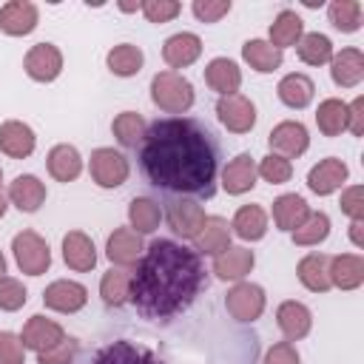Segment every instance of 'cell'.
I'll return each mask as SVG.
<instances>
[{"label":"cell","instance_id":"1","mask_svg":"<svg viewBox=\"0 0 364 364\" xmlns=\"http://www.w3.org/2000/svg\"><path fill=\"white\" fill-rule=\"evenodd\" d=\"M139 171L151 188L176 199H210L222 148L216 134L193 117H162L145 128L136 148Z\"/></svg>","mask_w":364,"mask_h":364},{"label":"cell","instance_id":"2","mask_svg":"<svg viewBox=\"0 0 364 364\" xmlns=\"http://www.w3.org/2000/svg\"><path fill=\"white\" fill-rule=\"evenodd\" d=\"M208 287L202 256L173 239H154L131 270V304L139 316L165 321L193 304Z\"/></svg>","mask_w":364,"mask_h":364},{"label":"cell","instance_id":"3","mask_svg":"<svg viewBox=\"0 0 364 364\" xmlns=\"http://www.w3.org/2000/svg\"><path fill=\"white\" fill-rule=\"evenodd\" d=\"M151 100L165 114H185L193 105V85L176 71H156L151 77Z\"/></svg>","mask_w":364,"mask_h":364},{"label":"cell","instance_id":"4","mask_svg":"<svg viewBox=\"0 0 364 364\" xmlns=\"http://www.w3.org/2000/svg\"><path fill=\"white\" fill-rule=\"evenodd\" d=\"M11 250H14V262L23 273L28 276H43L51 267V250L48 242L34 233V230H23L11 239Z\"/></svg>","mask_w":364,"mask_h":364},{"label":"cell","instance_id":"5","mask_svg":"<svg viewBox=\"0 0 364 364\" xmlns=\"http://www.w3.org/2000/svg\"><path fill=\"white\" fill-rule=\"evenodd\" d=\"M88 171H91V179L100 188H119L128 179V173H131L128 159L119 151H114V148H97V151H91Z\"/></svg>","mask_w":364,"mask_h":364},{"label":"cell","instance_id":"6","mask_svg":"<svg viewBox=\"0 0 364 364\" xmlns=\"http://www.w3.org/2000/svg\"><path fill=\"white\" fill-rule=\"evenodd\" d=\"M225 307L236 321H256L264 313V290L253 282H236L225 296Z\"/></svg>","mask_w":364,"mask_h":364},{"label":"cell","instance_id":"7","mask_svg":"<svg viewBox=\"0 0 364 364\" xmlns=\"http://www.w3.org/2000/svg\"><path fill=\"white\" fill-rule=\"evenodd\" d=\"M85 364H165L159 355H154L148 347L134 341H111L100 347L94 355L85 358Z\"/></svg>","mask_w":364,"mask_h":364},{"label":"cell","instance_id":"8","mask_svg":"<svg viewBox=\"0 0 364 364\" xmlns=\"http://www.w3.org/2000/svg\"><path fill=\"white\" fill-rule=\"evenodd\" d=\"M216 117L230 134H247L256 125V105L242 94L219 97L216 100Z\"/></svg>","mask_w":364,"mask_h":364},{"label":"cell","instance_id":"9","mask_svg":"<svg viewBox=\"0 0 364 364\" xmlns=\"http://www.w3.org/2000/svg\"><path fill=\"white\" fill-rule=\"evenodd\" d=\"M23 68H26V74L31 80L51 82L63 71V54H60V48L54 43H37V46L28 48V54L23 60Z\"/></svg>","mask_w":364,"mask_h":364},{"label":"cell","instance_id":"10","mask_svg":"<svg viewBox=\"0 0 364 364\" xmlns=\"http://www.w3.org/2000/svg\"><path fill=\"white\" fill-rule=\"evenodd\" d=\"M267 142H270V154L284 156V159H293V156H301V154L307 151L310 136H307V128H304L301 122L284 119V122H279V125L270 131Z\"/></svg>","mask_w":364,"mask_h":364},{"label":"cell","instance_id":"11","mask_svg":"<svg viewBox=\"0 0 364 364\" xmlns=\"http://www.w3.org/2000/svg\"><path fill=\"white\" fill-rule=\"evenodd\" d=\"M165 219H168V228L182 236V239H193L205 222V210L199 202L193 199H171L168 208H165Z\"/></svg>","mask_w":364,"mask_h":364},{"label":"cell","instance_id":"12","mask_svg":"<svg viewBox=\"0 0 364 364\" xmlns=\"http://www.w3.org/2000/svg\"><path fill=\"white\" fill-rule=\"evenodd\" d=\"M85 301H88V290L71 279H57L43 290V304L57 313H77L85 307Z\"/></svg>","mask_w":364,"mask_h":364},{"label":"cell","instance_id":"13","mask_svg":"<svg viewBox=\"0 0 364 364\" xmlns=\"http://www.w3.org/2000/svg\"><path fill=\"white\" fill-rule=\"evenodd\" d=\"M65 338V330L57 324V321H51V318H46V316H31L28 321H26V327H23V333H20V341H23V347L26 350H34V353H46V350H51L57 341H63Z\"/></svg>","mask_w":364,"mask_h":364},{"label":"cell","instance_id":"14","mask_svg":"<svg viewBox=\"0 0 364 364\" xmlns=\"http://www.w3.org/2000/svg\"><path fill=\"white\" fill-rule=\"evenodd\" d=\"M142 250H145L142 236L134 233L131 228H117V230L108 236V242H105V256H108L111 264H117V267H131V264H136L139 256H142Z\"/></svg>","mask_w":364,"mask_h":364},{"label":"cell","instance_id":"15","mask_svg":"<svg viewBox=\"0 0 364 364\" xmlns=\"http://www.w3.org/2000/svg\"><path fill=\"white\" fill-rule=\"evenodd\" d=\"M37 6L28 0H9L6 6H0V31L11 34V37H23L31 34L37 28Z\"/></svg>","mask_w":364,"mask_h":364},{"label":"cell","instance_id":"16","mask_svg":"<svg viewBox=\"0 0 364 364\" xmlns=\"http://www.w3.org/2000/svg\"><path fill=\"white\" fill-rule=\"evenodd\" d=\"M347 165L341 162V159H336V156H327V159H321L318 165H313L310 168V173H307V188L313 191V193H318V196H330L333 191H338L344 182H347Z\"/></svg>","mask_w":364,"mask_h":364},{"label":"cell","instance_id":"17","mask_svg":"<svg viewBox=\"0 0 364 364\" xmlns=\"http://www.w3.org/2000/svg\"><path fill=\"white\" fill-rule=\"evenodd\" d=\"M230 247V225L222 216H205L199 233L193 236V250L202 256H219Z\"/></svg>","mask_w":364,"mask_h":364},{"label":"cell","instance_id":"18","mask_svg":"<svg viewBox=\"0 0 364 364\" xmlns=\"http://www.w3.org/2000/svg\"><path fill=\"white\" fill-rule=\"evenodd\" d=\"M34 145H37V136H34V131H31L26 122H20V119H6V122L0 125V151H3L6 156H11V159H26V156H31Z\"/></svg>","mask_w":364,"mask_h":364},{"label":"cell","instance_id":"19","mask_svg":"<svg viewBox=\"0 0 364 364\" xmlns=\"http://www.w3.org/2000/svg\"><path fill=\"white\" fill-rule=\"evenodd\" d=\"M202 54V40L193 34V31H179V34H171L162 46V60L171 65V68H188L191 63H196Z\"/></svg>","mask_w":364,"mask_h":364},{"label":"cell","instance_id":"20","mask_svg":"<svg viewBox=\"0 0 364 364\" xmlns=\"http://www.w3.org/2000/svg\"><path fill=\"white\" fill-rule=\"evenodd\" d=\"M256 162L250 154H236L225 168H222V188L230 193V196H239V193H247L253 185H256Z\"/></svg>","mask_w":364,"mask_h":364},{"label":"cell","instance_id":"21","mask_svg":"<svg viewBox=\"0 0 364 364\" xmlns=\"http://www.w3.org/2000/svg\"><path fill=\"white\" fill-rule=\"evenodd\" d=\"M256 264L253 250L247 247H228L219 256H213V273L222 282H242Z\"/></svg>","mask_w":364,"mask_h":364},{"label":"cell","instance_id":"22","mask_svg":"<svg viewBox=\"0 0 364 364\" xmlns=\"http://www.w3.org/2000/svg\"><path fill=\"white\" fill-rule=\"evenodd\" d=\"M330 77L341 88H355L364 80V54L358 48H341L330 60Z\"/></svg>","mask_w":364,"mask_h":364},{"label":"cell","instance_id":"23","mask_svg":"<svg viewBox=\"0 0 364 364\" xmlns=\"http://www.w3.org/2000/svg\"><path fill=\"white\" fill-rule=\"evenodd\" d=\"M205 82L219 94V97H230V94H239V85H242V71L233 60L228 57H213L208 65H205Z\"/></svg>","mask_w":364,"mask_h":364},{"label":"cell","instance_id":"24","mask_svg":"<svg viewBox=\"0 0 364 364\" xmlns=\"http://www.w3.org/2000/svg\"><path fill=\"white\" fill-rule=\"evenodd\" d=\"M276 324H279V330L284 333V338L287 341H299V338H304L307 333H310V327H313V316H310V310L301 304V301H282L279 304V310H276Z\"/></svg>","mask_w":364,"mask_h":364},{"label":"cell","instance_id":"25","mask_svg":"<svg viewBox=\"0 0 364 364\" xmlns=\"http://www.w3.org/2000/svg\"><path fill=\"white\" fill-rule=\"evenodd\" d=\"M9 199L17 210L23 213H34L43 202H46V185L34 176V173H20L11 185H9Z\"/></svg>","mask_w":364,"mask_h":364},{"label":"cell","instance_id":"26","mask_svg":"<svg viewBox=\"0 0 364 364\" xmlns=\"http://www.w3.org/2000/svg\"><path fill=\"white\" fill-rule=\"evenodd\" d=\"M63 259L71 270H91L97 264V250H94V242L82 233V230H68L63 236Z\"/></svg>","mask_w":364,"mask_h":364},{"label":"cell","instance_id":"27","mask_svg":"<svg viewBox=\"0 0 364 364\" xmlns=\"http://www.w3.org/2000/svg\"><path fill=\"white\" fill-rule=\"evenodd\" d=\"M364 282V259L358 253H341L330 259V284L338 290H355Z\"/></svg>","mask_w":364,"mask_h":364},{"label":"cell","instance_id":"28","mask_svg":"<svg viewBox=\"0 0 364 364\" xmlns=\"http://www.w3.org/2000/svg\"><path fill=\"white\" fill-rule=\"evenodd\" d=\"M230 233H236L245 242H259L267 233V213H264V208L262 205H242L233 213Z\"/></svg>","mask_w":364,"mask_h":364},{"label":"cell","instance_id":"29","mask_svg":"<svg viewBox=\"0 0 364 364\" xmlns=\"http://www.w3.org/2000/svg\"><path fill=\"white\" fill-rule=\"evenodd\" d=\"M296 273H299V282L313 293H327L333 287L330 284V256H324V253H307L299 262Z\"/></svg>","mask_w":364,"mask_h":364},{"label":"cell","instance_id":"30","mask_svg":"<svg viewBox=\"0 0 364 364\" xmlns=\"http://www.w3.org/2000/svg\"><path fill=\"white\" fill-rule=\"evenodd\" d=\"M48 162V173L57 179V182H74L82 171V159H80V151L74 145H54L46 156Z\"/></svg>","mask_w":364,"mask_h":364},{"label":"cell","instance_id":"31","mask_svg":"<svg viewBox=\"0 0 364 364\" xmlns=\"http://www.w3.org/2000/svg\"><path fill=\"white\" fill-rule=\"evenodd\" d=\"M310 216V208L304 202V196L299 193H282L276 202H273V222L279 230H296L304 219Z\"/></svg>","mask_w":364,"mask_h":364},{"label":"cell","instance_id":"32","mask_svg":"<svg viewBox=\"0 0 364 364\" xmlns=\"http://www.w3.org/2000/svg\"><path fill=\"white\" fill-rule=\"evenodd\" d=\"M313 91L316 85L307 74H287L276 85V94L287 108H307L313 102Z\"/></svg>","mask_w":364,"mask_h":364},{"label":"cell","instance_id":"33","mask_svg":"<svg viewBox=\"0 0 364 364\" xmlns=\"http://www.w3.org/2000/svg\"><path fill=\"white\" fill-rule=\"evenodd\" d=\"M301 34H304V23H301V17L296 14V11H290V9H282L279 14H276V20L270 23V46L273 48H287V46H296L299 40H301Z\"/></svg>","mask_w":364,"mask_h":364},{"label":"cell","instance_id":"34","mask_svg":"<svg viewBox=\"0 0 364 364\" xmlns=\"http://www.w3.org/2000/svg\"><path fill=\"white\" fill-rule=\"evenodd\" d=\"M242 57L259 74H270V71H276L284 63V54L279 48H273L267 40H247L242 46Z\"/></svg>","mask_w":364,"mask_h":364},{"label":"cell","instance_id":"35","mask_svg":"<svg viewBox=\"0 0 364 364\" xmlns=\"http://www.w3.org/2000/svg\"><path fill=\"white\" fill-rule=\"evenodd\" d=\"M128 222L134 233H154L162 222V208L148 196H134L128 205Z\"/></svg>","mask_w":364,"mask_h":364},{"label":"cell","instance_id":"36","mask_svg":"<svg viewBox=\"0 0 364 364\" xmlns=\"http://www.w3.org/2000/svg\"><path fill=\"white\" fill-rule=\"evenodd\" d=\"M100 296L108 307H122L131 299V270L125 267H111L100 279Z\"/></svg>","mask_w":364,"mask_h":364},{"label":"cell","instance_id":"37","mask_svg":"<svg viewBox=\"0 0 364 364\" xmlns=\"http://www.w3.org/2000/svg\"><path fill=\"white\" fill-rule=\"evenodd\" d=\"M108 63V71L117 74V77H134L142 71V63H145V54L139 46H131V43H119L108 51L105 57Z\"/></svg>","mask_w":364,"mask_h":364},{"label":"cell","instance_id":"38","mask_svg":"<svg viewBox=\"0 0 364 364\" xmlns=\"http://www.w3.org/2000/svg\"><path fill=\"white\" fill-rule=\"evenodd\" d=\"M316 125L324 136H338L341 131H347V102H341L336 97L321 100L318 111H316Z\"/></svg>","mask_w":364,"mask_h":364},{"label":"cell","instance_id":"39","mask_svg":"<svg viewBox=\"0 0 364 364\" xmlns=\"http://www.w3.org/2000/svg\"><path fill=\"white\" fill-rule=\"evenodd\" d=\"M145 128H148V122L136 111H122L111 122V131H114V136L122 148H139V142L145 136Z\"/></svg>","mask_w":364,"mask_h":364},{"label":"cell","instance_id":"40","mask_svg":"<svg viewBox=\"0 0 364 364\" xmlns=\"http://www.w3.org/2000/svg\"><path fill=\"white\" fill-rule=\"evenodd\" d=\"M296 51H299V60L307 65H324L333 60V43L327 34H318V31L301 34V40L296 43Z\"/></svg>","mask_w":364,"mask_h":364},{"label":"cell","instance_id":"41","mask_svg":"<svg viewBox=\"0 0 364 364\" xmlns=\"http://www.w3.org/2000/svg\"><path fill=\"white\" fill-rule=\"evenodd\" d=\"M330 236V216L324 210H316L310 213L296 230H293V245L299 247H310V245H318Z\"/></svg>","mask_w":364,"mask_h":364},{"label":"cell","instance_id":"42","mask_svg":"<svg viewBox=\"0 0 364 364\" xmlns=\"http://www.w3.org/2000/svg\"><path fill=\"white\" fill-rule=\"evenodd\" d=\"M327 14H330V23L344 34H353L361 28V3L358 0H333L327 6Z\"/></svg>","mask_w":364,"mask_h":364},{"label":"cell","instance_id":"43","mask_svg":"<svg viewBox=\"0 0 364 364\" xmlns=\"http://www.w3.org/2000/svg\"><path fill=\"white\" fill-rule=\"evenodd\" d=\"M256 173H259L264 182H270V185H284V182H290V176H293V165H290V159H284V156L267 154V156L256 165Z\"/></svg>","mask_w":364,"mask_h":364},{"label":"cell","instance_id":"44","mask_svg":"<svg viewBox=\"0 0 364 364\" xmlns=\"http://www.w3.org/2000/svg\"><path fill=\"white\" fill-rule=\"evenodd\" d=\"M28 293L23 287V282H17L14 276H0V310L6 313H14L26 304Z\"/></svg>","mask_w":364,"mask_h":364},{"label":"cell","instance_id":"45","mask_svg":"<svg viewBox=\"0 0 364 364\" xmlns=\"http://www.w3.org/2000/svg\"><path fill=\"white\" fill-rule=\"evenodd\" d=\"M139 9L148 17V23H168L182 11V6L176 0H145Z\"/></svg>","mask_w":364,"mask_h":364},{"label":"cell","instance_id":"46","mask_svg":"<svg viewBox=\"0 0 364 364\" xmlns=\"http://www.w3.org/2000/svg\"><path fill=\"white\" fill-rule=\"evenodd\" d=\"M77 355V341L71 336H65L63 341H57L51 350L37 353V364H71Z\"/></svg>","mask_w":364,"mask_h":364},{"label":"cell","instance_id":"47","mask_svg":"<svg viewBox=\"0 0 364 364\" xmlns=\"http://www.w3.org/2000/svg\"><path fill=\"white\" fill-rule=\"evenodd\" d=\"M230 0H193V6H191V11L196 14V20H202V23H219L228 11H230Z\"/></svg>","mask_w":364,"mask_h":364},{"label":"cell","instance_id":"48","mask_svg":"<svg viewBox=\"0 0 364 364\" xmlns=\"http://www.w3.org/2000/svg\"><path fill=\"white\" fill-rule=\"evenodd\" d=\"M0 364H26V347L9 330H0Z\"/></svg>","mask_w":364,"mask_h":364},{"label":"cell","instance_id":"49","mask_svg":"<svg viewBox=\"0 0 364 364\" xmlns=\"http://www.w3.org/2000/svg\"><path fill=\"white\" fill-rule=\"evenodd\" d=\"M341 210L350 216V219H364V188L361 185H350L344 193H341Z\"/></svg>","mask_w":364,"mask_h":364},{"label":"cell","instance_id":"50","mask_svg":"<svg viewBox=\"0 0 364 364\" xmlns=\"http://www.w3.org/2000/svg\"><path fill=\"white\" fill-rule=\"evenodd\" d=\"M264 364H299V353L290 341H279L264 353Z\"/></svg>","mask_w":364,"mask_h":364},{"label":"cell","instance_id":"51","mask_svg":"<svg viewBox=\"0 0 364 364\" xmlns=\"http://www.w3.org/2000/svg\"><path fill=\"white\" fill-rule=\"evenodd\" d=\"M347 128L353 131V136L364 134V97H355L347 105Z\"/></svg>","mask_w":364,"mask_h":364},{"label":"cell","instance_id":"52","mask_svg":"<svg viewBox=\"0 0 364 364\" xmlns=\"http://www.w3.org/2000/svg\"><path fill=\"white\" fill-rule=\"evenodd\" d=\"M361 228H364V225H361V219H353V222H350V239H353V245H355V247H361V245H364V239H361Z\"/></svg>","mask_w":364,"mask_h":364},{"label":"cell","instance_id":"53","mask_svg":"<svg viewBox=\"0 0 364 364\" xmlns=\"http://www.w3.org/2000/svg\"><path fill=\"white\" fill-rule=\"evenodd\" d=\"M139 6H142V3H119V9H122V11H136Z\"/></svg>","mask_w":364,"mask_h":364},{"label":"cell","instance_id":"54","mask_svg":"<svg viewBox=\"0 0 364 364\" xmlns=\"http://www.w3.org/2000/svg\"><path fill=\"white\" fill-rule=\"evenodd\" d=\"M6 208H9V202H6V196L0 193V219H3V213H6Z\"/></svg>","mask_w":364,"mask_h":364},{"label":"cell","instance_id":"55","mask_svg":"<svg viewBox=\"0 0 364 364\" xmlns=\"http://www.w3.org/2000/svg\"><path fill=\"white\" fill-rule=\"evenodd\" d=\"M304 6L307 9H316V6H321V0H304Z\"/></svg>","mask_w":364,"mask_h":364},{"label":"cell","instance_id":"56","mask_svg":"<svg viewBox=\"0 0 364 364\" xmlns=\"http://www.w3.org/2000/svg\"><path fill=\"white\" fill-rule=\"evenodd\" d=\"M0 276H6V256L0 253Z\"/></svg>","mask_w":364,"mask_h":364},{"label":"cell","instance_id":"57","mask_svg":"<svg viewBox=\"0 0 364 364\" xmlns=\"http://www.w3.org/2000/svg\"><path fill=\"white\" fill-rule=\"evenodd\" d=\"M0 179H3V171H0Z\"/></svg>","mask_w":364,"mask_h":364}]
</instances>
